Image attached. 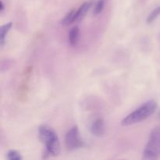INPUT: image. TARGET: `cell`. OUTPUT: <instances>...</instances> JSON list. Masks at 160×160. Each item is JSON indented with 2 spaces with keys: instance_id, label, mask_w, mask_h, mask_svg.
I'll use <instances>...</instances> for the list:
<instances>
[{
  "instance_id": "obj_6",
  "label": "cell",
  "mask_w": 160,
  "mask_h": 160,
  "mask_svg": "<svg viewBox=\"0 0 160 160\" xmlns=\"http://www.w3.org/2000/svg\"><path fill=\"white\" fill-rule=\"evenodd\" d=\"M92 6V2H84L81 7L76 10V16H75V21H79L84 18L88 10Z\"/></svg>"
},
{
  "instance_id": "obj_8",
  "label": "cell",
  "mask_w": 160,
  "mask_h": 160,
  "mask_svg": "<svg viewBox=\"0 0 160 160\" xmlns=\"http://www.w3.org/2000/svg\"><path fill=\"white\" fill-rule=\"evenodd\" d=\"M11 27H12V23L9 22L8 23L2 25L0 28V43H1V46H2L3 44H4L6 36L7 34V33L9 32V30H10Z\"/></svg>"
},
{
  "instance_id": "obj_4",
  "label": "cell",
  "mask_w": 160,
  "mask_h": 160,
  "mask_svg": "<svg viewBox=\"0 0 160 160\" xmlns=\"http://www.w3.org/2000/svg\"><path fill=\"white\" fill-rule=\"evenodd\" d=\"M66 147L69 150H74L83 146V141L80 136V132L77 126L73 127L66 134Z\"/></svg>"
},
{
  "instance_id": "obj_5",
  "label": "cell",
  "mask_w": 160,
  "mask_h": 160,
  "mask_svg": "<svg viewBox=\"0 0 160 160\" xmlns=\"http://www.w3.org/2000/svg\"><path fill=\"white\" fill-rule=\"evenodd\" d=\"M90 130L92 134L97 137L103 136L105 134L104 121L102 119H97L92 123Z\"/></svg>"
},
{
  "instance_id": "obj_9",
  "label": "cell",
  "mask_w": 160,
  "mask_h": 160,
  "mask_svg": "<svg viewBox=\"0 0 160 160\" xmlns=\"http://www.w3.org/2000/svg\"><path fill=\"white\" fill-rule=\"evenodd\" d=\"M75 16H76V10L73 9L69 13H67V15L64 17V19L62 20L61 23H62V25L70 24V23L75 21Z\"/></svg>"
},
{
  "instance_id": "obj_13",
  "label": "cell",
  "mask_w": 160,
  "mask_h": 160,
  "mask_svg": "<svg viewBox=\"0 0 160 160\" xmlns=\"http://www.w3.org/2000/svg\"><path fill=\"white\" fill-rule=\"evenodd\" d=\"M1 6H2V8H1V12H2V11L4 10V6H3V3H2V2L1 3Z\"/></svg>"
},
{
  "instance_id": "obj_11",
  "label": "cell",
  "mask_w": 160,
  "mask_h": 160,
  "mask_svg": "<svg viewBox=\"0 0 160 160\" xmlns=\"http://www.w3.org/2000/svg\"><path fill=\"white\" fill-rule=\"evenodd\" d=\"M7 157L9 160H21L22 157L20 155V153L17 152L15 150H10L8 152Z\"/></svg>"
},
{
  "instance_id": "obj_7",
  "label": "cell",
  "mask_w": 160,
  "mask_h": 160,
  "mask_svg": "<svg viewBox=\"0 0 160 160\" xmlns=\"http://www.w3.org/2000/svg\"><path fill=\"white\" fill-rule=\"evenodd\" d=\"M79 37V28L78 27H73L69 33V42L71 45H75L78 43Z\"/></svg>"
},
{
  "instance_id": "obj_10",
  "label": "cell",
  "mask_w": 160,
  "mask_h": 160,
  "mask_svg": "<svg viewBox=\"0 0 160 160\" xmlns=\"http://www.w3.org/2000/svg\"><path fill=\"white\" fill-rule=\"evenodd\" d=\"M160 15V6L159 7H157L156 9H155L151 13L149 14V16L147 18V23H151L152 22L154 21L156 18Z\"/></svg>"
},
{
  "instance_id": "obj_3",
  "label": "cell",
  "mask_w": 160,
  "mask_h": 160,
  "mask_svg": "<svg viewBox=\"0 0 160 160\" xmlns=\"http://www.w3.org/2000/svg\"><path fill=\"white\" fill-rule=\"evenodd\" d=\"M160 156V128L152 131L149 140L143 152L144 159H154Z\"/></svg>"
},
{
  "instance_id": "obj_12",
  "label": "cell",
  "mask_w": 160,
  "mask_h": 160,
  "mask_svg": "<svg viewBox=\"0 0 160 160\" xmlns=\"http://www.w3.org/2000/svg\"><path fill=\"white\" fill-rule=\"evenodd\" d=\"M104 5H105V0H98L95 9H94V13H95V15H98V14L101 13L103 8H104Z\"/></svg>"
},
{
  "instance_id": "obj_2",
  "label": "cell",
  "mask_w": 160,
  "mask_h": 160,
  "mask_svg": "<svg viewBox=\"0 0 160 160\" xmlns=\"http://www.w3.org/2000/svg\"><path fill=\"white\" fill-rule=\"evenodd\" d=\"M39 137L41 141L45 144L46 154L56 156L60 152V145L57 135L50 127L42 125L39 128Z\"/></svg>"
},
{
  "instance_id": "obj_1",
  "label": "cell",
  "mask_w": 160,
  "mask_h": 160,
  "mask_svg": "<svg viewBox=\"0 0 160 160\" xmlns=\"http://www.w3.org/2000/svg\"><path fill=\"white\" fill-rule=\"evenodd\" d=\"M157 108V103L154 100H149L144 103L142 106L127 116L121 122L123 126H130L143 121L152 115Z\"/></svg>"
}]
</instances>
